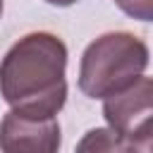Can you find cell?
<instances>
[{
    "instance_id": "obj_1",
    "label": "cell",
    "mask_w": 153,
    "mask_h": 153,
    "mask_svg": "<svg viewBox=\"0 0 153 153\" xmlns=\"http://www.w3.org/2000/svg\"><path fill=\"white\" fill-rule=\"evenodd\" d=\"M67 45L50 31L22 36L0 62V96L19 112L57 117L67 103Z\"/></svg>"
},
{
    "instance_id": "obj_2",
    "label": "cell",
    "mask_w": 153,
    "mask_h": 153,
    "mask_svg": "<svg viewBox=\"0 0 153 153\" xmlns=\"http://www.w3.org/2000/svg\"><path fill=\"white\" fill-rule=\"evenodd\" d=\"M148 45L129 31H108L91 41L79 62V91L105 100L139 79L148 67Z\"/></svg>"
},
{
    "instance_id": "obj_3",
    "label": "cell",
    "mask_w": 153,
    "mask_h": 153,
    "mask_svg": "<svg viewBox=\"0 0 153 153\" xmlns=\"http://www.w3.org/2000/svg\"><path fill=\"white\" fill-rule=\"evenodd\" d=\"M60 146L57 117H36L10 108L0 122V153H57Z\"/></svg>"
},
{
    "instance_id": "obj_4",
    "label": "cell",
    "mask_w": 153,
    "mask_h": 153,
    "mask_svg": "<svg viewBox=\"0 0 153 153\" xmlns=\"http://www.w3.org/2000/svg\"><path fill=\"white\" fill-rule=\"evenodd\" d=\"M103 117L110 129L124 139L146 120L153 117V76H139L122 91L103 100Z\"/></svg>"
},
{
    "instance_id": "obj_5",
    "label": "cell",
    "mask_w": 153,
    "mask_h": 153,
    "mask_svg": "<svg viewBox=\"0 0 153 153\" xmlns=\"http://www.w3.org/2000/svg\"><path fill=\"white\" fill-rule=\"evenodd\" d=\"M74 153H129V146H127V139L115 129L93 127L79 139Z\"/></svg>"
},
{
    "instance_id": "obj_6",
    "label": "cell",
    "mask_w": 153,
    "mask_h": 153,
    "mask_svg": "<svg viewBox=\"0 0 153 153\" xmlns=\"http://www.w3.org/2000/svg\"><path fill=\"white\" fill-rule=\"evenodd\" d=\"M129 153H153V117L139 124L129 136H127Z\"/></svg>"
},
{
    "instance_id": "obj_7",
    "label": "cell",
    "mask_w": 153,
    "mask_h": 153,
    "mask_svg": "<svg viewBox=\"0 0 153 153\" xmlns=\"http://www.w3.org/2000/svg\"><path fill=\"white\" fill-rule=\"evenodd\" d=\"M115 5L136 22H153V0H115Z\"/></svg>"
},
{
    "instance_id": "obj_8",
    "label": "cell",
    "mask_w": 153,
    "mask_h": 153,
    "mask_svg": "<svg viewBox=\"0 0 153 153\" xmlns=\"http://www.w3.org/2000/svg\"><path fill=\"white\" fill-rule=\"evenodd\" d=\"M43 2H48V5H53V7H69V5H74V2H79V0H43Z\"/></svg>"
},
{
    "instance_id": "obj_9",
    "label": "cell",
    "mask_w": 153,
    "mask_h": 153,
    "mask_svg": "<svg viewBox=\"0 0 153 153\" xmlns=\"http://www.w3.org/2000/svg\"><path fill=\"white\" fill-rule=\"evenodd\" d=\"M0 17H2V0H0Z\"/></svg>"
}]
</instances>
